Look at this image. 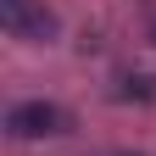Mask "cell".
Here are the masks:
<instances>
[{
    "mask_svg": "<svg viewBox=\"0 0 156 156\" xmlns=\"http://www.w3.org/2000/svg\"><path fill=\"white\" fill-rule=\"evenodd\" d=\"M123 101H156V78H145V73H134V78H123Z\"/></svg>",
    "mask_w": 156,
    "mask_h": 156,
    "instance_id": "3957f363",
    "label": "cell"
},
{
    "mask_svg": "<svg viewBox=\"0 0 156 156\" xmlns=\"http://www.w3.org/2000/svg\"><path fill=\"white\" fill-rule=\"evenodd\" d=\"M151 39H156V23H151Z\"/></svg>",
    "mask_w": 156,
    "mask_h": 156,
    "instance_id": "277c9868",
    "label": "cell"
},
{
    "mask_svg": "<svg viewBox=\"0 0 156 156\" xmlns=\"http://www.w3.org/2000/svg\"><path fill=\"white\" fill-rule=\"evenodd\" d=\"M67 128H73V117L56 101H17L6 112V134L11 140H50V134H67Z\"/></svg>",
    "mask_w": 156,
    "mask_h": 156,
    "instance_id": "6da1fadb",
    "label": "cell"
},
{
    "mask_svg": "<svg viewBox=\"0 0 156 156\" xmlns=\"http://www.w3.org/2000/svg\"><path fill=\"white\" fill-rule=\"evenodd\" d=\"M0 23L11 39H56V11L39 0H0Z\"/></svg>",
    "mask_w": 156,
    "mask_h": 156,
    "instance_id": "7a4b0ae2",
    "label": "cell"
}]
</instances>
